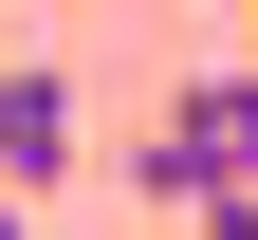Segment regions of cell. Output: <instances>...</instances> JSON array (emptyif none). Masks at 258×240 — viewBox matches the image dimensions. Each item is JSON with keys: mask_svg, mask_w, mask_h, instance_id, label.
<instances>
[{"mask_svg": "<svg viewBox=\"0 0 258 240\" xmlns=\"http://www.w3.org/2000/svg\"><path fill=\"white\" fill-rule=\"evenodd\" d=\"M129 185L166 203V222H221V203H258V56H240V74H184L166 111L129 129Z\"/></svg>", "mask_w": 258, "mask_h": 240, "instance_id": "cell-1", "label": "cell"}, {"mask_svg": "<svg viewBox=\"0 0 258 240\" xmlns=\"http://www.w3.org/2000/svg\"><path fill=\"white\" fill-rule=\"evenodd\" d=\"M92 166V129H74V74H37V56H19V74H0V203H55Z\"/></svg>", "mask_w": 258, "mask_h": 240, "instance_id": "cell-2", "label": "cell"}, {"mask_svg": "<svg viewBox=\"0 0 258 240\" xmlns=\"http://www.w3.org/2000/svg\"><path fill=\"white\" fill-rule=\"evenodd\" d=\"M203 240H258V203H221V222H203Z\"/></svg>", "mask_w": 258, "mask_h": 240, "instance_id": "cell-3", "label": "cell"}, {"mask_svg": "<svg viewBox=\"0 0 258 240\" xmlns=\"http://www.w3.org/2000/svg\"><path fill=\"white\" fill-rule=\"evenodd\" d=\"M0 240H37V203H0Z\"/></svg>", "mask_w": 258, "mask_h": 240, "instance_id": "cell-4", "label": "cell"}]
</instances>
